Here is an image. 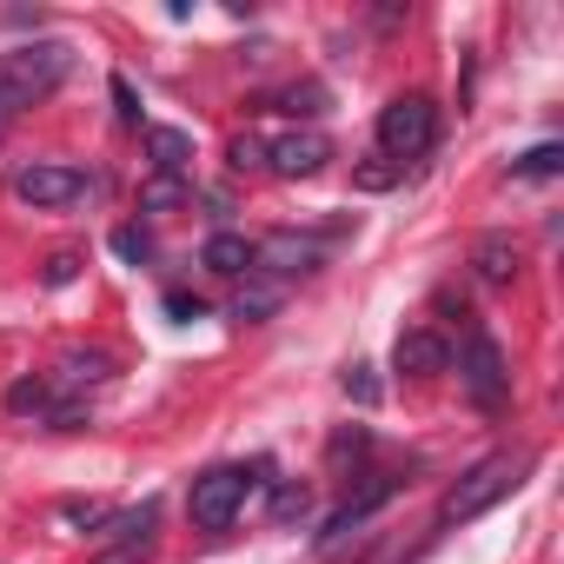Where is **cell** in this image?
Segmentation results:
<instances>
[{"label":"cell","instance_id":"cell-1","mask_svg":"<svg viewBox=\"0 0 564 564\" xmlns=\"http://www.w3.org/2000/svg\"><path fill=\"white\" fill-rule=\"evenodd\" d=\"M67 67H74L67 41H41V47H21V54H0V120H14L21 107L47 100Z\"/></svg>","mask_w":564,"mask_h":564},{"label":"cell","instance_id":"cell-2","mask_svg":"<svg viewBox=\"0 0 564 564\" xmlns=\"http://www.w3.org/2000/svg\"><path fill=\"white\" fill-rule=\"evenodd\" d=\"M531 471V452H498L485 465H471L445 498H438V524H471L478 511H491L505 491H518V478Z\"/></svg>","mask_w":564,"mask_h":564},{"label":"cell","instance_id":"cell-3","mask_svg":"<svg viewBox=\"0 0 564 564\" xmlns=\"http://www.w3.org/2000/svg\"><path fill=\"white\" fill-rule=\"evenodd\" d=\"M259 471H265V465H259ZM259 471H246V465H213V471H199V478H193V491H186L193 524H199V531H226V524L246 511V498H252Z\"/></svg>","mask_w":564,"mask_h":564},{"label":"cell","instance_id":"cell-4","mask_svg":"<svg viewBox=\"0 0 564 564\" xmlns=\"http://www.w3.org/2000/svg\"><path fill=\"white\" fill-rule=\"evenodd\" d=\"M432 140H438V107H432L425 94H399V100L379 113V153H386L392 166L432 153Z\"/></svg>","mask_w":564,"mask_h":564},{"label":"cell","instance_id":"cell-5","mask_svg":"<svg viewBox=\"0 0 564 564\" xmlns=\"http://www.w3.org/2000/svg\"><path fill=\"white\" fill-rule=\"evenodd\" d=\"M458 386H465V392H471V405H478V412H491V419L511 405V372H505V352H498V339H491V333H478V326L465 333V352H458Z\"/></svg>","mask_w":564,"mask_h":564},{"label":"cell","instance_id":"cell-6","mask_svg":"<svg viewBox=\"0 0 564 564\" xmlns=\"http://www.w3.org/2000/svg\"><path fill=\"white\" fill-rule=\"evenodd\" d=\"M14 193H21V206H34V213H54V206H74V199H87V173H80V166H67V160H34V166H21Z\"/></svg>","mask_w":564,"mask_h":564},{"label":"cell","instance_id":"cell-7","mask_svg":"<svg viewBox=\"0 0 564 564\" xmlns=\"http://www.w3.org/2000/svg\"><path fill=\"white\" fill-rule=\"evenodd\" d=\"M326 265V246L313 232H272L252 246V272H272V286L279 279H300V272H319Z\"/></svg>","mask_w":564,"mask_h":564},{"label":"cell","instance_id":"cell-8","mask_svg":"<svg viewBox=\"0 0 564 564\" xmlns=\"http://www.w3.org/2000/svg\"><path fill=\"white\" fill-rule=\"evenodd\" d=\"M326 160H333V140L319 127H300V133L265 140V173H279V180H313Z\"/></svg>","mask_w":564,"mask_h":564},{"label":"cell","instance_id":"cell-9","mask_svg":"<svg viewBox=\"0 0 564 564\" xmlns=\"http://www.w3.org/2000/svg\"><path fill=\"white\" fill-rule=\"evenodd\" d=\"M392 498H399V478H392V471H372V478H366V485H359V491H352V498L333 511V518H326L319 544H339V538H352V531H359V524H366L379 505H392Z\"/></svg>","mask_w":564,"mask_h":564},{"label":"cell","instance_id":"cell-10","mask_svg":"<svg viewBox=\"0 0 564 564\" xmlns=\"http://www.w3.org/2000/svg\"><path fill=\"white\" fill-rule=\"evenodd\" d=\"M392 366H399L405 379H432V372H445V366H452V346H445L438 333H399Z\"/></svg>","mask_w":564,"mask_h":564},{"label":"cell","instance_id":"cell-11","mask_svg":"<svg viewBox=\"0 0 564 564\" xmlns=\"http://www.w3.org/2000/svg\"><path fill=\"white\" fill-rule=\"evenodd\" d=\"M107 379H113V359H107L100 346H67L47 386H61V392H87V386H107Z\"/></svg>","mask_w":564,"mask_h":564},{"label":"cell","instance_id":"cell-12","mask_svg":"<svg viewBox=\"0 0 564 564\" xmlns=\"http://www.w3.org/2000/svg\"><path fill=\"white\" fill-rule=\"evenodd\" d=\"M147 160H153V173L186 180V166H193V133H186V127H147Z\"/></svg>","mask_w":564,"mask_h":564},{"label":"cell","instance_id":"cell-13","mask_svg":"<svg viewBox=\"0 0 564 564\" xmlns=\"http://www.w3.org/2000/svg\"><path fill=\"white\" fill-rule=\"evenodd\" d=\"M199 265L219 272V279H252V239L246 232H213L199 246Z\"/></svg>","mask_w":564,"mask_h":564},{"label":"cell","instance_id":"cell-14","mask_svg":"<svg viewBox=\"0 0 564 564\" xmlns=\"http://www.w3.org/2000/svg\"><path fill=\"white\" fill-rule=\"evenodd\" d=\"M471 265H478L485 286H511V279H518V246H511V232H485V239L471 246Z\"/></svg>","mask_w":564,"mask_h":564},{"label":"cell","instance_id":"cell-15","mask_svg":"<svg viewBox=\"0 0 564 564\" xmlns=\"http://www.w3.org/2000/svg\"><path fill=\"white\" fill-rule=\"evenodd\" d=\"M153 524H160V505L147 498L140 511H113V518L100 524V538H107V544H140V551H153Z\"/></svg>","mask_w":564,"mask_h":564},{"label":"cell","instance_id":"cell-16","mask_svg":"<svg viewBox=\"0 0 564 564\" xmlns=\"http://www.w3.org/2000/svg\"><path fill=\"white\" fill-rule=\"evenodd\" d=\"M279 300H286V286H272V279H246V286L232 293V319H246V326H265V319L279 313Z\"/></svg>","mask_w":564,"mask_h":564},{"label":"cell","instance_id":"cell-17","mask_svg":"<svg viewBox=\"0 0 564 564\" xmlns=\"http://www.w3.org/2000/svg\"><path fill=\"white\" fill-rule=\"evenodd\" d=\"M193 199V180H166V173H153L147 186H140V213H173V206H186Z\"/></svg>","mask_w":564,"mask_h":564},{"label":"cell","instance_id":"cell-18","mask_svg":"<svg viewBox=\"0 0 564 564\" xmlns=\"http://www.w3.org/2000/svg\"><path fill=\"white\" fill-rule=\"evenodd\" d=\"M47 405H54V386H47V379H14V386H8V412H14V419H41Z\"/></svg>","mask_w":564,"mask_h":564},{"label":"cell","instance_id":"cell-19","mask_svg":"<svg viewBox=\"0 0 564 564\" xmlns=\"http://www.w3.org/2000/svg\"><path fill=\"white\" fill-rule=\"evenodd\" d=\"M511 173H518V180H551V173H564V147H557V140H544V147L518 153V160H511Z\"/></svg>","mask_w":564,"mask_h":564},{"label":"cell","instance_id":"cell-20","mask_svg":"<svg viewBox=\"0 0 564 564\" xmlns=\"http://www.w3.org/2000/svg\"><path fill=\"white\" fill-rule=\"evenodd\" d=\"M226 166H232V173H259V166H265V133H232Z\"/></svg>","mask_w":564,"mask_h":564},{"label":"cell","instance_id":"cell-21","mask_svg":"<svg viewBox=\"0 0 564 564\" xmlns=\"http://www.w3.org/2000/svg\"><path fill=\"white\" fill-rule=\"evenodd\" d=\"M306 511H313V491H306V485H279V491H272V518H279V524H300Z\"/></svg>","mask_w":564,"mask_h":564},{"label":"cell","instance_id":"cell-22","mask_svg":"<svg viewBox=\"0 0 564 564\" xmlns=\"http://www.w3.org/2000/svg\"><path fill=\"white\" fill-rule=\"evenodd\" d=\"M399 173H405V166H392V160H386V153H379V160H366V166H359V173H352V180H359V186H366V193H386V186H399Z\"/></svg>","mask_w":564,"mask_h":564},{"label":"cell","instance_id":"cell-23","mask_svg":"<svg viewBox=\"0 0 564 564\" xmlns=\"http://www.w3.org/2000/svg\"><path fill=\"white\" fill-rule=\"evenodd\" d=\"M113 252H120V259H133V265H147V259H153L147 226H120V232H113Z\"/></svg>","mask_w":564,"mask_h":564},{"label":"cell","instance_id":"cell-24","mask_svg":"<svg viewBox=\"0 0 564 564\" xmlns=\"http://www.w3.org/2000/svg\"><path fill=\"white\" fill-rule=\"evenodd\" d=\"M113 113H120L127 127H140V94H133V80H127V74H113Z\"/></svg>","mask_w":564,"mask_h":564},{"label":"cell","instance_id":"cell-25","mask_svg":"<svg viewBox=\"0 0 564 564\" xmlns=\"http://www.w3.org/2000/svg\"><path fill=\"white\" fill-rule=\"evenodd\" d=\"M279 107H286V113H319L326 94H319V87H286V94H279Z\"/></svg>","mask_w":564,"mask_h":564},{"label":"cell","instance_id":"cell-26","mask_svg":"<svg viewBox=\"0 0 564 564\" xmlns=\"http://www.w3.org/2000/svg\"><path fill=\"white\" fill-rule=\"evenodd\" d=\"M80 279V252H54L47 259V286H74Z\"/></svg>","mask_w":564,"mask_h":564},{"label":"cell","instance_id":"cell-27","mask_svg":"<svg viewBox=\"0 0 564 564\" xmlns=\"http://www.w3.org/2000/svg\"><path fill=\"white\" fill-rule=\"evenodd\" d=\"M346 392H352L359 405H372V399H379V379H372V366H352V372H346Z\"/></svg>","mask_w":564,"mask_h":564},{"label":"cell","instance_id":"cell-28","mask_svg":"<svg viewBox=\"0 0 564 564\" xmlns=\"http://www.w3.org/2000/svg\"><path fill=\"white\" fill-rule=\"evenodd\" d=\"M61 518H67V524H94V531H100V524H107L113 511H107V505H80V498H74V505H67Z\"/></svg>","mask_w":564,"mask_h":564},{"label":"cell","instance_id":"cell-29","mask_svg":"<svg viewBox=\"0 0 564 564\" xmlns=\"http://www.w3.org/2000/svg\"><path fill=\"white\" fill-rule=\"evenodd\" d=\"M166 313H173V319H180V326H186V319H199V313H206V306H199V300H193V293H166Z\"/></svg>","mask_w":564,"mask_h":564},{"label":"cell","instance_id":"cell-30","mask_svg":"<svg viewBox=\"0 0 564 564\" xmlns=\"http://www.w3.org/2000/svg\"><path fill=\"white\" fill-rule=\"evenodd\" d=\"M366 445H372V438H366V432L352 425V432H339V438H333V458H359Z\"/></svg>","mask_w":564,"mask_h":564},{"label":"cell","instance_id":"cell-31","mask_svg":"<svg viewBox=\"0 0 564 564\" xmlns=\"http://www.w3.org/2000/svg\"><path fill=\"white\" fill-rule=\"evenodd\" d=\"M140 557H147V551H140V544H107V551H100V557H94V564H140Z\"/></svg>","mask_w":564,"mask_h":564}]
</instances>
